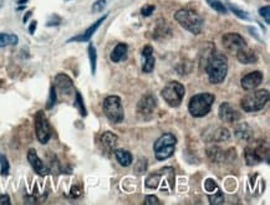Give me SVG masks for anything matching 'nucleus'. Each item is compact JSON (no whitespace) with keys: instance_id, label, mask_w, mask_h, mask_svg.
Returning a JSON list of instances; mask_svg holds the SVG:
<instances>
[{"instance_id":"obj_1","label":"nucleus","mask_w":270,"mask_h":205,"mask_svg":"<svg viewBox=\"0 0 270 205\" xmlns=\"http://www.w3.org/2000/svg\"><path fill=\"white\" fill-rule=\"evenodd\" d=\"M205 73L208 75V80L210 84L218 85L226 80L228 74V58L222 52L213 51L208 56L205 63Z\"/></svg>"},{"instance_id":"obj_2","label":"nucleus","mask_w":270,"mask_h":205,"mask_svg":"<svg viewBox=\"0 0 270 205\" xmlns=\"http://www.w3.org/2000/svg\"><path fill=\"white\" fill-rule=\"evenodd\" d=\"M175 19L183 29L189 33L198 35L202 33L204 21L197 12L191 9H181L175 14Z\"/></svg>"},{"instance_id":"obj_3","label":"nucleus","mask_w":270,"mask_h":205,"mask_svg":"<svg viewBox=\"0 0 270 205\" xmlns=\"http://www.w3.org/2000/svg\"><path fill=\"white\" fill-rule=\"evenodd\" d=\"M215 97L212 93H198L189 100L188 111L196 118H200L209 113Z\"/></svg>"},{"instance_id":"obj_4","label":"nucleus","mask_w":270,"mask_h":205,"mask_svg":"<svg viewBox=\"0 0 270 205\" xmlns=\"http://www.w3.org/2000/svg\"><path fill=\"white\" fill-rule=\"evenodd\" d=\"M269 101V91L268 90H256L248 95H245L244 97L240 101V106L245 112H258L263 110L265 107V105Z\"/></svg>"},{"instance_id":"obj_5","label":"nucleus","mask_w":270,"mask_h":205,"mask_svg":"<svg viewBox=\"0 0 270 205\" xmlns=\"http://www.w3.org/2000/svg\"><path fill=\"white\" fill-rule=\"evenodd\" d=\"M176 145H177V138L172 134V133H165L162 134L158 140L154 142L153 151L154 156L158 161H165V159L172 157L175 153Z\"/></svg>"},{"instance_id":"obj_6","label":"nucleus","mask_w":270,"mask_h":205,"mask_svg":"<svg viewBox=\"0 0 270 205\" xmlns=\"http://www.w3.org/2000/svg\"><path fill=\"white\" fill-rule=\"evenodd\" d=\"M103 112L112 123H121L125 118L121 98L119 96H109L103 101Z\"/></svg>"},{"instance_id":"obj_7","label":"nucleus","mask_w":270,"mask_h":205,"mask_svg":"<svg viewBox=\"0 0 270 205\" xmlns=\"http://www.w3.org/2000/svg\"><path fill=\"white\" fill-rule=\"evenodd\" d=\"M184 95H186V89L183 85L178 81L168 82L162 90L161 96L163 100L171 106V107H178L183 101Z\"/></svg>"},{"instance_id":"obj_8","label":"nucleus","mask_w":270,"mask_h":205,"mask_svg":"<svg viewBox=\"0 0 270 205\" xmlns=\"http://www.w3.org/2000/svg\"><path fill=\"white\" fill-rule=\"evenodd\" d=\"M264 156H268V147H264L263 142L254 143V146H249L244 151L245 163L250 167L261 163L265 158Z\"/></svg>"},{"instance_id":"obj_9","label":"nucleus","mask_w":270,"mask_h":205,"mask_svg":"<svg viewBox=\"0 0 270 205\" xmlns=\"http://www.w3.org/2000/svg\"><path fill=\"white\" fill-rule=\"evenodd\" d=\"M35 132L37 141L41 145H46L51 137V126L45 116L44 111L36 112L35 114Z\"/></svg>"},{"instance_id":"obj_10","label":"nucleus","mask_w":270,"mask_h":205,"mask_svg":"<svg viewBox=\"0 0 270 205\" xmlns=\"http://www.w3.org/2000/svg\"><path fill=\"white\" fill-rule=\"evenodd\" d=\"M222 44L226 47L227 51H229L231 54H237L238 51L247 47V41L244 40V37L237 33H228L223 35Z\"/></svg>"},{"instance_id":"obj_11","label":"nucleus","mask_w":270,"mask_h":205,"mask_svg":"<svg viewBox=\"0 0 270 205\" xmlns=\"http://www.w3.org/2000/svg\"><path fill=\"white\" fill-rule=\"evenodd\" d=\"M218 116L222 121L228 122V123H234V122L239 121L240 119V113L238 112L231 103L223 102L219 106L218 110Z\"/></svg>"},{"instance_id":"obj_12","label":"nucleus","mask_w":270,"mask_h":205,"mask_svg":"<svg viewBox=\"0 0 270 205\" xmlns=\"http://www.w3.org/2000/svg\"><path fill=\"white\" fill-rule=\"evenodd\" d=\"M156 100L152 95H144L137 103V112L141 117H149L152 116L154 110H156Z\"/></svg>"},{"instance_id":"obj_13","label":"nucleus","mask_w":270,"mask_h":205,"mask_svg":"<svg viewBox=\"0 0 270 205\" xmlns=\"http://www.w3.org/2000/svg\"><path fill=\"white\" fill-rule=\"evenodd\" d=\"M28 161L29 163H30V166L33 167V169L35 170L36 174L41 175V177H45V175H47L50 173V169L45 166L44 162L39 158V156H37L36 151L34 148L29 149Z\"/></svg>"},{"instance_id":"obj_14","label":"nucleus","mask_w":270,"mask_h":205,"mask_svg":"<svg viewBox=\"0 0 270 205\" xmlns=\"http://www.w3.org/2000/svg\"><path fill=\"white\" fill-rule=\"evenodd\" d=\"M55 89H58L61 95L70 96L74 92V82L68 75L58 74L55 77Z\"/></svg>"},{"instance_id":"obj_15","label":"nucleus","mask_w":270,"mask_h":205,"mask_svg":"<svg viewBox=\"0 0 270 205\" xmlns=\"http://www.w3.org/2000/svg\"><path fill=\"white\" fill-rule=\"evenodd\" d=\"M263 82V74L260 71H253V73L245 75L240 81L242 89L245 91H250V90H255L259 85Z\"/></svg>"},{"instance_id":"obj_16","label":"nucleus","mask_w":270,"mask_h":205,"mask_svg":"<svg viewBox=\"0 0 270 205\" xmlns=\"http://www.w3.org/2000/svg\"><path fill=\"white\" fill-rule=\"evenodd\" d=\"M142 57H143V65L142 71L146 74H151L154 70V63H156V58L153 56V47L151 45H146L142 50Z\"/></svg>"},{"instance_id":"obj_17","label":"nucleus","mask_w":270,"mask_h":205,"mask_svg":"<svg viewBox=\"0 0 270 205\" xmlns=\"http://www.w3.org/2000/svg\"><path fill=\"white\" fill-rule=\"evenodd\" d=\"M107 17H109V14H106L105 17L100 18L97 21H96V23H93L92 25H91L90 28L87 29L86 31H85L84 34H81V35H77V36L71 37V39L69 40L68 42H74V41H77V42H85V41H89V40L91 39V37H92L93 34H95L96 31H97V29L100 28L101 24H102L103 21L106 20V18H107Z\"/></svg>"},{"instance_id":"obj_18","label":"nucleus","mask_w":270,"mask_h":205,"mask_svg":"<svg viewBox=\"0 0 270 205\" xmlns=\"http://www.w3.org/2000/svg\"><path fill=\"white\" fill-rule=\"evenodd\" d=\"M235 56H237L238 61H239L240 63H244V65H252V63H255L256 61H258L256 52L252 49H248V46L242 49L240 51H238Z\"/></svg>"},{"instance_id":"obj_19","label":"nucleus","mask_w":270,"mask_h":205,"mask_svg":"<svg viewBox=\"0 0 270 205\" xmlns=\"http://www.w3.org/2000/svg\"><path fill=\"white\" fill-rule=\"evenodd\" d=\"M207 156L214 163H222V162H224L227 159V152L219 148L218 146H209L207 148Z\"/></svg>"},{"instance_id":"obj_20","label":"nucleus","mask_w":270,"mask_h":205,"mask_svg":"<svg viewBox=\"0 0 270 205\" xmlns=\"http://www.w3.org/2000/svg\"><path fill=\"white\" fill-rule=\"evenodd\" d=\"M127 51H128L127 45L124 44V42H120V44L116 45V47L112 50L111 55H110L111 61L112 62H121V61L126 60Z\"/></svg>"},{"instance_id":"obj_21","label":"nucleus","mask_w":270,"mask_h":205,"mask_svg":"<svg viewBox=\"0 0 270 205\" xmlns=\"http://www.w3.org/2000/svg\"><path fill=\"white\" fill-rule=\"evenodd\" d=\"M234 134L237 135V137L239 138V140L250 141L253 138L254 132H253V129L250 128V126L248 123H240L239 126H237V128H235Z\"/></svg>"},{"instance_id":"obj_22","label":"nucleus","mask_w":270,"mask_h":205,"mask_svg":"<svg viewBox=\"0 0 270 205\" xmlns=\"http://www.w3.org/2000/svg\"><path fill=\"white\" fill-rule=\"evenodd\" d=\"M115 157H116L117 162L122 167H130L133 162L132 154L128 151H125V149H116L115 151Z\"/></svg>"},{"instance_id":"obj_23","label":"nucleus","mask_w":270,"mask_h":205,"mask_svg":"<svg viewBox=\"0 0 270 205\" xmlns=\"http://www.w3.org/2000/svg\"><path fill=\"white\" fill-rule=\"evenodd\" d=\"M101 143L106 151H114L117 143V135L112 132H105L101 135Z\"/></svg>"},{"instance_id":"obj_24","label":"nucleus","mask_w":270,"mask_h":205,"mask_svg":"<svg viewBox=\"0 0 270 205\" xmlns=\"http://www.w3.org/2000/svg\"><path fill=\"white\" fill-rule=\"evenodd\" d=\"M229 138H231V132L224 127H218L212 133V141H215V142H226Z\"/></svg>"},{"instance_id":"obj_25","label":"nucleus","mask_w":270,"mask_h":205,"mask_svg":"<svg viewBox=\"0 0 270 205\" xmlns=\"http://www.w3.org/2000/svg\"><path fill=\"white\" fill-rule=\"evenodd\" d=\"M18 36L14 35V34H0V47L15 46V45H18Z\"/></svg>"},{"instance_id":"obj_26","label":"nucleus","mask_w":270,"mask_h":205,"mask_svg":"<svg viewBox=\"0 0 270 205\" xmlns=\"http://www.w3.org/2000/svg\"><path fill=\"white\" fill-rule=\"evenodd\" d=\"M171 35H172V31H171L170 26L166 24V21L159 20L156 28V36L165 39V37H170ZM158 37H157V39H158Z\"/></svg>"},{"instance_id":"obj_27","label":"nucleus","mask_w":270,"mask_h":205,"mask_svg":"<svg viewBox=\"0 0 270 205\" xmlns=\"http://www.w3.org/2000/svg\"><path fill=\"white\" fill-rule=\"evenodd\" d=\"M89 58H90V65H91V74L95 75L96 73V65H97V51H96V47L92 44L89 45Z\"/></svg>"},{"instance_id":"obj_28","label":"nucleus","mask_w":270,"mask_h":205,"mask_svg":"<svg viewBox=\"0 0 270 205\" xmlns=\"http://www.w3.org/2000/svg\"><path fill=\"white\" fill-rule=\"evenodd\" d=\"M159 183H161V174H159V173H154V174H151L147 177L144 184H146L147 188L149 189H157L158 188Z\"/></svg>"},{"instance_id":"obj_29","label":"nucleus","mask_w":270,"mask_h":205,"mask_svg":"<svg viewBox=\"0 0 270 205\" xmlns=\"http://www.w3.org/2000/svg\"><path fill=\"white\" fill-rule=\"evenodd\" d=\"M207 4L209 5L212 9H214L215 12H218L219 14H227V13H228L227 7L221 2V0H207Z\"/></svg>"},{"instance_id":"obj_30","label":"nucleus","mask_w":270,"mask_h":205,"mask_svg":"<svg viewBox=\"0 0 270 205\" xmlns=\"http://www.w3.org/2000/svg\"><path fill=\"white\" fill-rule=\"evenodd\" d=\"M75 107L77 108V111H79V113L81 114L82 117H86L87 112H86V108H85V103H84V100H82V96L81 93L79 91H76V97H75Z\"/></svg>"},{"instance_id":"obj_31","label":"nucleus","mask_w":270,"mask_h":205,"mask_svg":"<svg viewBox=\"0 0 270 205\" xmlns=\"http://www.w3.org/2000/svg\"><path fill=\"white\" fill-rule=\"evenodd\" d=\"M9 170H10L9 161H8L7 157H5L4 154L0 153V175L7 177V175L9 174Z\"/></svg>"},{"instance_id":"obj_32","label":"nucleus","mask_w":270,"mask_h":205,"mask_svg":"<svg viewBox=\"0 0 270 205\" xmlns=\"http://www.w3.org/2000/svg\"><path fill=\"white\" fill-rule=\"evenodd\" d=\"M229 9L232 10V13H233V14L237 18L244 19V20H249V14H248L247 12H244V10H242V9H239V8H237L235 5L229 4Z\"/></svg>"},{"instance_id":"obj_33","label":"nucleus","mask_w":270,"mask_h":205,"mask_svg":"<svg viewBox=\"0 0 270 205\" xmlns=\"http://www.w3.org/2000/svg\"><path fill=\"white\" fill-rule=\"evenodd\" d=\"M56 101H58L56 89H55V86H51V89H50V93H49V100H47V102H46V110H51V108L55 106Z\"/></svg>"},{"instance_id":"obj_34","label":"nucleus","mask_w":270,"mask_h":205,"mask_svg":"<svg viewBox=\"0 0 270 205\" xmlns=\"http://www.w3.org/2000/svg\"><path fill=\"white\" fill-rule=\"evenodd\" d=\"M209 203L210 204H223L224 203V194L222 193L221 189L217 190V194H214V195H209Z\"/></svg>"},{"instance_id":"obj_35","label":"nucleus","mask_w":270,"mask_h":205,"mask_svg":"<svg viewBox=\"0 0 270 205\" xmlns=\"http://www.w3.org/2000/svg\"><path fill=\"white\" fill-rule=\"evenodd\" d=\"M204 189L207 191H209V193H212V191L218 190L219 186L214 182V179H212V178H208V179H205V182H204Z\"/></svg>"},{"instance_id":"obj_36","label":"nucleus","mask_w":270,"mask_h":205,"mask_svg":"<svg viewBox=\"0 0 270 205\" xmlns=\"http://www.w3.org/2000/svg\"><path fill=\"white\" fill-rule=\"evenodd\" d=\"M106 7V0H96L92 5V13H101Z\"/></svg>"},{"instance_id":"obj_37","label":"nucleus","mask_w":270,"mask_h":205,"mask_svg":"<svg viewBox=\"0 0 270 205\" xmlns=\"http://www.w3.org/2000/svg\"><path fill=\"white\" fill-rule=\"evenodd\" d=\"M147 170V159L146 158H140L137 162V167H136V172H138L140 174H142Z\"/></svg>"},{"instance_id":"obj_38","label":"nucleus","mask_w":270,"mask_h":205,"mask_svg":"<svg viewBox=\"0 0 270 205\" xmlns=\"http://www.w3.org/2000/svg\"><path fill=\"white\" fill-rule=\"evenodd\" d=\"M259 14H260L261 18L265 19L266 24L270 23V7H264L259 9Z\"/></svg>"},{"instance_id":"obj_39","label":"nucleus","mask_w":270,"mask_h":205,"mask_svg":"<svg viewBox=\"0 0 270 205\" xmlns=\"http://www.w3.org/2000/svg\"><path fill=\"white\" fill-rule=\"evenodd\" d=\"M156 10V7L154 5H146V7L142 8L141 13H142L143 17H151L153 14V12Z\"/></svg>"},{"instance_id":"obj_40","label":"nucleus","mask_w":270,"mask_h":205,"mask_svg":"<svg viewBox=\"0 0 270 205\" xmlns=\"http://www.w3.org/2000/svg\"><path fill=\"white\" fill-rule=\"evenodd\" d=\"M144 204L146 205H151V204H161V201L157 199V196L154 195H148L146 199H144Z\"/></svg>"},{"instance_id":"obj_41","label":"nucleus","mask_w":270,"mask_h":205,"mask_svg":"<svg viewBox=\"0 0 270 205\" xmlns=\"http://www.w3.org/2000/svg\"><path fill=\"white\" fill-rule=\"evenodd\" d=\"M60 23H61V19L55 15V17H52L49 21H47L46 26H58Z\"/></svg>"},{"instance_id":"obj_42","label":"nucleus","mask_w":270,"mask_h":205,"mask_svg":"<svg viewBox=\"0 0 270 205\" xmlns=\"http://www.w3.org/2000/svg\"><path fill=\"white\" fill-rule=\"evenodd\" d=\"M12 204V201H10V198L8 194H3V195H0V205H10Z\"/></svg>"},{"instance_id":"obj_43","label":"nucleus","mask_w":270,"mask_h":205,"mask_svg":"<svg viewBox=\"0 0 270 205\" xmlns=\"http://www.w3.org/2000/svg\"><path fill=\"white\" fill-rule=\"evenodd\" d=\"M36 25H37V23L36 21H33V23H31V25H30V28H29V33L31 34V35H33L34 33H35V29H36Z\"/></svg>"},{"instance_id":"obj_44","label":"nucleus","mask_w":270,"mask_h":205,"mask_svg":"<svg viewBox=\"0 0 270 205\" xmlns=\"http://www.w3.org/2000/svg\"><path fill=\"white\" fill-rule=\"evenodd\" d=\"M30 15H31V12H28V13H26V15H25V17H24V23H26V21H28L29 20V18H30Z\"/></svg>"},{"instance_id":"obj_45","label":"nucleus","mask_w":270,"mask_h":205,"mask_svg":"<svg viewBox=\"0 0 270 205\" xmlns=\"http://www.w3.org/2000/svg\"><path fill=\"white\" fill-rule=\"evenodd\" d=\"M26 2H28V0H19V4H24V3H26Z\"/></svg>"}]
</instances>
